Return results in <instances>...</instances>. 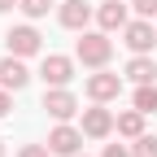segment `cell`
Listing matches in <instances>:
<instances>
[{
  "label": "cell",
  "instance_id": "16",
  "mask_svg": "<svg viewBox=\"0 0 157 157\" xmlns=\"http://www.w3.org/2000/svg\"><path fill=\"white\" fill-rule=\"evenodd\" d=\"M17 9H22L26 17H44V13L52 9V0H17Z\"/></svg>",
  "mask_w": 157,
  "mask_h": 157
},
{
  "label": "cell",
  "instance_id": "21",
  "mask_svg": "<svg viewBox=\"0 0 157 157\" xmlns=\"http://www.w3.org/2000/svg\"><path fill=\"white\" fill-rule=\"evenodd\" d=\"M13 5H17V0H0V13H5V9H13Z\"/></svg>",
  "mask_w": 157,
  "mask_h": 157
},
{
  "label": "cell",
  "instance_id": "22",
  "mask_svg": "<svg viewBox=\"0 0 157 157\" xmlns=\"http://www.w3.org/2000/svg\"><path fill=\"white\" fill-rule=\"evenodd\" d=\"M0 157H5V140H0Z\"/></svg>",
  "mask_w": 157,
  "mask_h": 157
},
{
  "label": "cell",
  "instance_id": "10",
  "mask_svg": "<svg viewBox=\"0 0 157 157\" xmlns=\"http://www.w3.org/2000/svg\"><path fill=\"white\" fill-rule=\"evenodd\" d=\"M96 22H101V31H122L127 26V5L122 0H105L96 9Z\"/></svg>",
  "mask_w": 157,
  "mask_h": 157
},
{
  "label": "cell",
  "instance_id": "5",
  "mask_svg": "<svg viewBox=\"0 0 157 157\" xmlns=\"http://www.w3.org/2000/svg\"><path fill=\"white\" fill-rule=\"evenodd\" d=\"M5 44H9L13 57H35V52H39V31H35V26H13V31L5 35Z\"/></svg>",
  "mask_w": 157,
  "mask_h": 157
},
{
  "label": "cell",
  "instance_id": "2",
  "mask_svg": "<svg viewBox=\"0 0 157 157\" xmlns=\"http://www.w3.org/2000/svg\"><path fill=\"white\" fill-rule=\"evenodd\" d=\"M113 127H118V118H113L101 101H96L92 109H83V135H92V140H105Z\"/></svg>",
  "mask_w": 157,
  "mask_h": 157
},
{
  "label": "cell",
  "instance_id": "20",
  "mask_svg": "<svg viewBox=\"0 0 157 157\" xmlns=\"http://www.w3.org/2000/svg\"><path fill=\"white\" fill-rule=\"evenodd\" d=\"M9 105H13V96H9V87H0V118L9 113Z\"/></svg>",
  "mask_w": 157,
  "mask_h": 157
},
{
  "label": "cell",
  "instance_id": "12",
  "mask_svg": "<svg viewBox=\"0 0 157 157\" xmlns=\"http://www.w3.org/2000/svg\"><path fill=\"white\" fill-rule=\"evenodd\" d=\"M127 78H131V83H153V78H157V66L148 61V52H135L127 61Z\"/></svg>",
  "mask_w": 157,
  "mask_h": 157
},
{
  "label": "cell",
  "instance_id": "9",
  "mask_svg": "<svg viewBox=\"0 0 157 157\" xmlns=\"http://www.w3.org/2000/svg\"><path fill=\"white\" fill-rule=\"evenodd\" d=\"M78 144H83V131H74V127H66V122L48 135V148H52V153H61V157H74Z\"/></svg>",
  "mask_w": 157,
  "mask_h": 157
},
{
  "label": "cell",
  "instance_id": "4",
  "mask_svg": "<svg viewBox=\"0 0 157 157\" xmlns=\"http://www.w3.org/2000/svg\"><path fill=\"white\" fill-rule=\"evenodd\" d=\"M44 109L57 118V122H66V118H74V113H78V101H74L66 87H48V92H44Z\"/></svg>",
  "mask_w": 157,
  "mask_h": 157
},
{
  "label": "cell",
  "instance_id": "1",
  "mask_svg": "<svg viewBox=\"0 0 157 157\" xmlns=\"http://www.w3.org/2000/svg\"><path fill=\"white\" fill-rule=\"evenodd\" d=\"M74 57L83 66H105L109 57H113V39L105 31H83L78 35V44H74Z\"/></svg>",
  "mask_w": 157,
  "mask_h": 157
},
{
  "label": "cell",
  "instance_id": "8",
  "mask_svg": "<svg viewBox=\"0 0 157 157\" xmlns=\"http://www.w3.org/2000/svg\"><path fill=\"white\" fill-rule=\"evenodd\" d=\"M153 44H157V31H153L148 17H140V22H127V48H131V52H148Z\"/></svg>",
  "mask_w": 157,
  "mask_h": 157
},
{
  "label": "cell",
  "instance_id": "15",
  "mask_svg": "<svg viewBox=\"0 0 157 157\" xmlns=\"http://www.w3.org/2000/svg\"><path fill=\"white\" fill-rule=\"evenodd\" d=\"M131 157H157V135H140L131 144Z\"/></svg>",
  "mask_w": 157,
  "mask_h": 157
},
{
  "label": "cell",
  "instance_id": "18",
  "mask_svg": "<svg viewBox=\"0 0 157 157\" xmlns=\"http://www.w3.org/2000/svg\"><path fill=\"white\" fill-rule=\"evenodd\" d=\"M17 157H52V148H44V144H26Z\"/></svg>",
  "mask_w": 157,
  "mask_h": 157
},
{
  "label": "cell",
  "instance_id": "14",
  "mask_svg": "<svg viewBox=\"0 0 157 157\" xmlns=\"http://www.w3.org/2000/svg\"><path fill=\"white\" fill-rule=\"evenodd\" d=\"M135 109L157 113V83H140V87H135Z\"/></svg>",
  "mask_w": 157,
  "mask_h": 157
},
{
  "label": "cell",
  "instance_id": "13",
  "mask_svg": "<svg viewBox=\"0 0 157 157\" xmlns=\"http://www.w3.org/2000/svg\"><path fill=\"white\" fill-rule=\"evenodd\" d=\"M118 135L140 140V135H144V109H127V113H118Z\"/></svg>",
  "mask_w": 157,
  "mask_h": 157
},
{
  "label": "cell",
  "instance_id": "17",
  "mask_svg": "<svg viewBox=\"0 0 157 157\" xmlns=\"http://www.w3.org/2000/svg\"><path fill=\"white\" fill-rule=\"evenodd\" d=\"M135 13L140 17H157V0H135Z\"/></svg>",
  "mask_w": 157,
  "mask_h": 157
},
{
  "label": "cell",
  "instance_id": "11",
  "mask_svg": "<svg viewBox=\"0 0 157 157\" xmlns=\"http://www.w3.org/2000/svg\"><path fill=\"white\" fill-rule=\"evenodd\" d=\"M57 17H61V26H70V31H83V26H87V17H92V9L83 5V0H66Z\"/></svg>",
  "mask_w": 157,
  "mask_h": 157
},
{
  "label": "cell",
  "instance_id": "23",
  "mask_svg": "<svg viewBox=\"0 0 157 157\" xmlns=\"http://www.w3.org/2000/svg\"><path fill=\"white\" fill-rule=\"evenodd\" d=\"M74 157H78V153H74Z\"/></svg>",
  "mask_w": 157,
  "mask_h": 157
},
{
  "label": "cell",
  "instance_id": "3",
  "mask_svg": "<svg viewBox=\"0 0 157 157\" xmlns=\"http://www.w3.org/2000/svg\"><path fill=\"white\" fill-rule=\"evenodd\" d=\"M39 78H44L48 87H66L70 78H74V61H70V57H44Z\"/></svg>",
  "mask_w": 157,
  "mask_h": 157
},
{
  "label": "cell",
  "instance_id": "6",
  "mask_svg": "<svg viewBox=\"0 0 157 157\" xmlns=\"http://www.w3.org/2000/svg\"><path fill=\"white\" fill-rule=\"evenodd\" d=\"M118 92H122V74H109V70H101V74H92L87 78V96H92V101H113V96Z\"/></svg>",
  "mask_w": 157,
  "mask_h": 157
},
{
  "label": "cell",
  "instance_id": "7",
  "mask_svg": "<svg viewBox=\"0 0 157 157\" xmlns=\"http://www.w3.org/2000/svg\"><path fill=\"white\" fill-rule=\"evenodd\" d=\"M26 78H31V70L22 66V57H5V61H0V87H9V92H22L26 87Z\"/></svg>",
  "mask_w": 157,
  "mask_h": 157
},
{
  "label": "cell",
  "instance_id": "19",
  "mask_svg": "<svg viewBox=\"0 0 157 157\" xmlns=\"http://www.w3.org/2000/svg\"><path fill=\"white\" fill-rule=\"evenodd\" d=\"M105 157H131V148H122V144H105Z\"/></svg>",
  "mask_w": 157,
  "mask_h": 157
}]
</instances>
